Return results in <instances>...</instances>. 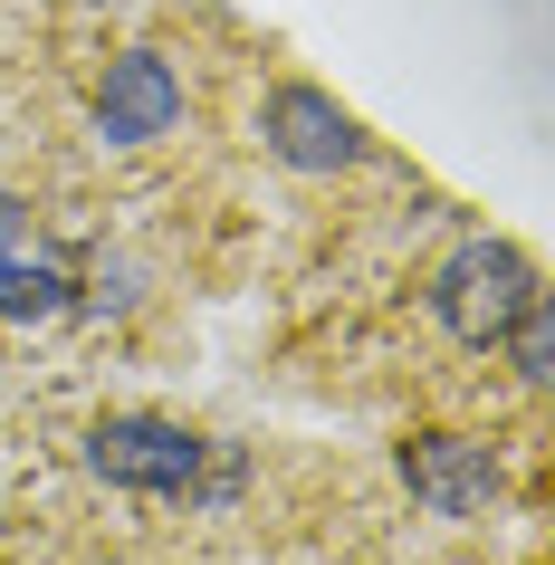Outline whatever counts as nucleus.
I'll return each instance as SVG.
<instances>
[{"mask_svg": "<svg viewBox=\"0 0 555 565\" xmlns=\"http://www.w3.org/2000/svg\"><path fill=\"white\" fill-rule=\"evenodd\" d=\"M546 288V268L526 259L508 231H469L450 239V259L421 278V307H431V327L450 335V345H469V355H498V335L517 327V307Z\"/></svg>", "mask_w": 555, "mask_h": 565, "instance_id": "obj_1", "label": "nucleus"}, {"mask_svg": "<svg viewBox=\"0 0 555 565\" xmlns=\"http://www.w3.org/2000/svg\"><path fill=\"white\" fill-rule=\"evenodd\" d=\"M202 460H211V441L173 413H106L77 441V470L125 489V499H192L202 489Z\"/></svg>", "mask_w": 555, "mask_h": 565, "instance_id": "obj_2", "label": "nucleus"}, {"mask_svg": "<svg viewBox=\"0 0 555 565\" xmlns=\"http://www.w3.org/2000/svg\"><path fill=\"white\" fill-rule=\"evenodd\" d=\"M182 67L173 49H153V39H135V49H116V58L96 67V87H87V125H96V145L106 153H145L163 145L182 125Z\"/></svg>", "mask_w": 555, "mask_h": 565, "instance_id": "obj_3", "label": "nucleus"}, {"mask_svg": "<svg viewBox=\"0 0 555 565\" xmlns=\"http://www.w3.org/2000/svg\"><path fill=\"white\" fill-rule=\"evenodd\" d=\"M259 153L278 163V173H307V182H335L364 163V125H354V106H335V96L317 87V77H278V87L259 96Z\"/></svg>", "mask_w": 555, "mask_h": 565, "instance_id": "obj_4", "label": "nucleus"}, {"mask_svg": "<svg viewBox=\"0 0 555 565\" xmlns=\"http://www.w3.org/2000/svg\"><path fill=\"white\" fill-rule=\"evenodd\" d=\"M393 470H403V489H412L421 518H479V508H498V489H508V450H498L489 431H412V441L393 450Z\"/></svg>", "mask_w": 555, "mask_h": 565, "instance_id": "obj_5", "label": "nucleus"}, {"mask_svg": "<svg viewBox=\"0 0 555 565\" xmlns=\"http://www.w3.org/2000/svg\"><path fill=\"white\" fill-rule=\"evenodd\" d=\"M67 307H77V268L67 259H20V239L0 249V327H58Z\"/></svg>", "mask_w": 555, "mask_h": 565, "instance_id": "obj_6", "label": "nucleus"}, {"mask_svg": "<svg viewBox=\"0 0 555 565\" xmlns=\"http://www.w3.org/2000/svg\"><path fill=\"white\" fill-rule=\"evenodd\" d=\"M498 355H508L517 393H546V384H555V298H546V288L517 307V327L498 335Z\"/></svg>", "mask_w": 555, "mask_h": 565, "instance_id": "obj_7", "label": "nucleus"}, {"mask_svg": "<svg viewBox=\"0 0 555 565\" xmlns=\"http://www.w3.org/2000/svg\"><path fill=\"white\" fill-rule=\"evenodd\" d=\"M30 231V202H20V192H10V182H0V249H10V239Z\"/></svg>", "mask_w": 555, "mask_h": 565, "instance_id": "obj_8", "label": "nucleus"}]
</instances>
